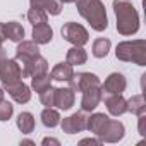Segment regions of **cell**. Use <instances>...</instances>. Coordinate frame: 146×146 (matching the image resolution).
<instances>
[{
  "label": "cell",
  "instance_id": "obj_1",
  "mask_svg": "<svg viewBox=\"0 0 146 146\" xmlns=\"http://www.w3.org/2000/svg\"><path fill=\"white\" fill-rule=\"evenodd\" d=\"M113 12L117 17V31L131 36L139 29V14L131 0H113Z\"/></svg>",
  "mask_w": 146,
  "mask_h": 146
},
{
  "label": "cell",
  "instance_id": "obj_2",
  "mask_svg": "<svg viewBox=\"0 0 146 146\" xmlns=\"http://www.w3.org/2000/svg\"><path fill=\"white\" fill-rule=\"evenodd\" d=\"M79 14L90 23L95 31H105L108 28V19L102 0H74Z\"/></svg>",
  "mask_w": 146,
  "mask_h": 146
},
{
  "label": "cell",
  "instance_id": "obj_3",
  "mask_svg": "<svg viewBox=\"0 0 146 146\" xmlns=\"http://www.w3.org/2000/svg\"><path fill=\"white\" fill-rule=\"evenodd\" d=\"M115 55L119 60L132 62L137 65H146V41L144 40L122 41L117 45Z\"/></svg>",
  "mask_w": 146,
  "mask_h": 146
},
{
  "label": "cell",
  "instance_id": "obj_4",
  "mask_svg": "<svg viewBox=\"0 0 146 146\" xmlns=\"http://www.w3.org/2000/svg\"><path fill=\"white\" fill-rule=\"evenodd\" d=\"M40 55V48L35 41H24L21 40L17 48H16V60L21 62V74L23 78H29L31 76V64L33 60Z\"/></svg>",
  "mask_w": 146,
  "mask_h": 146
},
{
  "label": "cell",
  "instance_id": "obj_5",
  "mask_svg": "<svg viewBox=\"0 0 146 146\" xmlns=\"http://www.w3.org/2000/svg\"><path fill=\"white\" fill-rule=\"evenodd\" d=\"M23 74H21V65L17 64L16 58H0V79H2L4 86L14 84L17 81H21Z\"/></svg>",
  "mask_w": 146,
  "mask_h": 146
},
{
  "label": "cell",
  "instance_id": "obj_6",
  "mask_svg": "<svg viewBox=\"0 0 146 146\" xmlns=\"http://www.w3.org/2000/svg\"><path fill=\"white\" fill-rule=\"evenodd\" d=\"M62 38L76 46H83L88 43L90 35H88L84 26H81L78 23H67L62 26Z\"/></svg>",
  "mask_w": 146,
  "mask_h": 146
},
{
  "label": "cell",
  "instance_id": "obj_7",
  "mask_svg": "<svg viewBox=\"0 0 146 146\" xmlns=\"http://www.w3.org/2000/svg\"><path fill=\"white\" fill-rule=\"evenodd\" d=\"M125 134V129H124V124L119 122V120H113V119H107L105 125L102 127V131L96 134L100 137V141L103 143H117L124 137Z\"/></svg>",
  "mask_w": 146,
  "mask_h": 146
},
{
  "label": "cell",
  "instance_id": "obj_8",
  "mask_svg": "<svg viewBox=\"0 0 146 146\" xmlns=\"http://www.w3.org/2000/svg\"><path fill=\"white\" fill-rule=\"evenodd\" d=\"M69 88L72 91H84L91 86H100V79L96 74H93V72H79V74H74L72 76V79L69 81Z\"/></svg>",
  "mask_w": 146,
  "mask_h": 146
},
{
  "label": "cell",
  "instance_id": "obj_9",
  "mask_svg": "<svg viewBox=\"0 0 146 146\" xmlns=\"http://www.w3.org/2000/svg\"><path fill=\"white\" fill-rule=\"evenodd\" d=\"M125 86H127V81L124 78V74L120 72H113L110 74L105 83L102 84V96H107V95H115V93H124L125 91Z\"/></svg>",
  "mask_w": 146,
  "mask_h": 146
},
{
  "label": "cell",
  "instance_id": "obj_10",
  "mask_svg": "<svg viewBox=\"0 0 146 146\" xmlns=\"http://www.w3.org/2000/svg\"><path fill=\"white\" fill-rule=\"evenodd\" d=\"M86 122L88 117L84 115V112H78V113H72L70 117H65L62 120V131L67 134H76L86 129Z\"/></svg>",
  "mask_w": 146,
  "mask_h": 146
},
{
  "label": "cell",
  "instance_id": "obj_11",
  "mask_svg": "<svg viewBox=\"0 0 146 146\" xmlns=\"http://www.w3.org/2000/svg\"><path fill=\"white\" fill-rule=\"evenodd\" d=\"M102 102V90L100 86H91L83 91V100H81V108L83 112H93Z\"/></svg>",
  "mask_w": 146,
  "mask_h": 146
},
{
  "label": "cell",
  "instance_id": "obj_12",
  "mask_svg": "<svg viewBox=\"0 0 146 146\" xmlns=\"http://www.w3.org/2000/svg\"><path fill=\"white\" fill-rule=\"evenodd\" d=\"M74 91L70 88H55L53 90V107H58L60 110H69L74 105Z\"/></svg>",
  "mask_w": 146,
  "mask_h": 146
},
{
  "label": "cell",
  "instance_id": "obj_13",
  "mask_svg": "<svg viewBox=\"0 0 146 146\" xmlns=\"http://www.w3.org/2000/svg\"><path fill=\"white\" fill-rule=\"evenodd\" d=\"M102 100H105V105L108 108V112L115 117L122 115L127 112V100L122 96V93H115V95H107L102 96Z\"/></svg>",
  "mask_w": 146,
  "mask_h": 146
},
{
  "label": "cell",
  "instance_id": "obj_14",
  "mask_svg": "<svg viewBox=\"0 0 146 146\" xmlns=\"http://www.w3.org/2000/svg\"><path fill=\"white\" fill-rule=\"evenodd\" d=\"M5 90L9 91V95L12 96V100L17 102V103H28L29 98H31V90L23 81H17L14 84H9V86H5Z\"/></svg>",
  "mask_w": 146,
  "mask_h": 146
},
{
  "label": "cell",
  "instance_id": "obj_15",
  "mask_svg": "<svg viewBox=\"0 0 146 146\" xmlns=\"http://www.w3.org/2000/svg\"><path fill=\"white\" fill-rule=\"evenodd\" d=\"M53 36V29L50 28L48 23H40L33 26V41L36 45H46L52 41Z\"/></svg>",
  "mask_w": 146,
  "mask_h": 146
},
{
  "label": "cell",
  "instance_id": "obj_16",
  "mask_svg": "<svg viewBox=\"0 0 146 146\" xmlns=\"http://www.w3.org/2000/svg\"><path fill=\"white\" fill-rule=\"evenodd\" d=\"M29 4H31V9H40L52 16H58L62 11V4L58 0H29Z\"/></svg>",
  "mask_w": 146,
  "mask_h": 146
},
{
  "label": "cell",
  "instance_id": "obj_17",
  "mask_svg": "<svg viewBox=\"0 0 146 146\" xmlns=\"http://www.w3.org/2000/svg\"><path fill=\"white\" fill-rule=\"evenodd\" d=\"M50 76L55 81H65V83H69L72 79V76H74V69H72V65L69 62H60V64H57L52 69V74Z\"/></svg>",
  "mask_w": 146,
  "mask_h": 146
},
{
  "label": "cell",
  "instance_id": "obj_18",
  "mask_svg": "<svg viewBox=\"0 0 146 146\" xmlns=\"http://www.w3.org/2000/svg\"><path fill=\"white\" fill-rule=\"evenodd\" d=\"M4 38H9L11 41L19 43L24 38V28L19 23H16V21L4 23Z\"/></svg>",
  "mask_w": 146,
  "mask_h": 146
},
{
  "label": "cell",
  "instance_id": "obj_19",
  "mask_svg": "<svg viewBox=\"0 0 146 146\" xmlns=\"http://www.w3.org/2000/svg\"><path fill=\"white\" fill-rule=\"evenodd\" d=\"M88 60V53L83 46H72L69 52H67V57H65V62H69L70 65H83L86 64Z\"/></svg>",
  "mask_w": 146,
  "mask_h": 146
},
{
  "label": "cell",
  "instance_id": "obj_20",
  "mask_svg": "<svg viewBox=\"0 0 146 146\" xmlns=\"http://www.w3.org/2000/svg\"><path fill=\"white\" fill-rule=\"evenodd\" d=\"M31 86L40 95L41 91H45V90H48L52 86V76L48 74V72H43V74H35V76H31Z\"/></svg>",
  "mask_w": 146,
  "mask_h": 146
},
{
  "label": "cell",
  "instance_id": "obj_21",
  "mask_svg": "<svg viewBox=\"0 0 146 146\" xmlns=\"http://www.w3.org/2000/svg\"><path fill=\"white\" fill-rule=\"evenodd\" d=\"M41 122H43V125L45 127H55V125H58L60 124V115H58V112L55 110V108H52V107H46L43 112H41Z\"/></svg>",
  "mask_w": 146,
  "mask_h": 146
},
{
  "label": "cell",
  "instance_id": "obj_22",
  "mask_svg": "<svg viewBox=\"0 0 146 146\" xmlns=\"http://www.w3.org/2000/svg\"><path fill=\"white\" fill-rule=\"evenodd\" d=\"M17 127L24 134L33 132V129H35V117H33V113H29V112L19 113V117H17Z\"/></svg>",
  "mask_w": 146,
  "mask_h": 146
},
{
  "label": "cell",
  "instance_id": "obj_23",
  "mask_svg": "<svg viewBox=\"0 0 146 146\" xmlns=\"http://www.w3.org/2000/svg\"><path fill=\"white\" fill-rule=\"evenodd\" d=\"M127 112H132L134 115L146 113V103L143 95H134L131 100H127Z\"/></svg>",
  "mask_w": 146,
  "mask_h": 146
},
{
  "label": "cell",
  "instance_id": "obj_24",
  "mask_svg": "<svg viewBox=\"0 0 146 146\" xmlns=\"http://www.w3.org/2000/svg\"><path fill=\"white\" fill-rule=\"evenodd\" d=\"M110 46H112V43H110L108 38H98V40H95V43H93V55H95L96 58H103V57L108 55Z\"/></svg>",
  "mask_w": 146,
  "mask_h": 146
},
{
  "label": "cell",
  "instance_id": "obj_25",
  "mask_svg": "<svg viewBox=\"0 0 146 146\" xmlns=\"http://www.w3.org/2000/svg\"><path fill=\"white\" fill-rule=\"evenodd\" d=\"M43 72H48V62H46V58H43L41 55H38L33 60V64H31V76L43 74Z\"/></svg>",
  "mask_w": 146,
  "mask_h": 146
},
{
  "label": "cell",
  "instance_id": "obj_26",
  "mask_svg": "<svg viewBox=\"0 0 146 146\" xmlns=\"http://www.w3.org/2000/svg\"><path fill=\"white\" fill-rule=\"evenodd\" d=\"M28 19L29 23L35 26V24H40V23H48V16L45 11H40V9H29L28 12Z\"/></svg>",
  "mask_w": 146,
  "mask_h": 146
},
{
  "label": "cell",
  "instance_id": "obj_27",
  "mask_svg": "<svg viewBox=\"0 0 146 146\" xmlns=\"http://www.w3.org/2000/svg\"><path fill=\"white\" fill-rule=\"evenodd\" d=\"M12 113H14V105L11 102H7V100L0 102V120H2V122L9 120L12 117Z\"/></svg>",
  "mask_w": 146,
  "mask_h": 146
},
{
  "label": "cell",
  "instance_id": "obj_28",
  "mask_svg": "<svg viewBox=\"0 0 146 146\" xmlns=\"http://www.w3.org/2000/svg\"><path fill=\"white\" fill-rule=\"evenodd\" d=\"M53 90L55 88H48V90H45V91H41L40 93V102L45 105V107H53Z\"/></svg>",
  "mask_w": 146,
  "mask_h": 146
},
{
  "label": "cell",
  "instance_id": "obj_29",
  "mask_svg": "<svg viewBox=\"0 0 146 146\" xmlns=\"http://www.w3.org/2000/svg\"><path fill=\"white\" fill-rule=\"evenodd\" d=\"M4 23H0V58H4L5 57V50H4V46H2V43H4Z\"/></svg>",
  "mask_w": 146,
  "mask_h": 146
},
{
  "label": "cell",
  "instance_id": "obj_30",
  "mask_svg": "<svg viewBox=\"0 0 146 146\" xmlns=\"http://www.w3.org/2000/svg\"><path fill=\"white\" fill-rule=\"evenodd\" d=\"M137 117H139V134H141V136H146V129H144L146 113H141V115H137Z\"/></svg>",
  "mask_w": 146,
  "mask_h": 146
},
{
  "label": "cell",
  "instance_id": "obj_31",
  "mask_svg": "<svg viewBox=\"0 0 146 146\" xmlns=\"http://www.w3.org/2000/svg\"><path fill=\"white\" fill-rule=\"evenodd\" d=\"M41 144H45V146H46V144H55V146H58L60 141H58V139H53V137H45V139L41 141Z\"/></svg>",
  "mask_w": 146,
  "mask_h": 146
},
{
  "label": "cell",
  "instance_id": "obj_32",
  "mask_svg": "<svg viewBox=\"0 0 146 146\" xmlns=\"http://www.w3.org/2000/svg\"><path fill=\"white\" fill-rule=\"evenodd\" d=\"M102 144L100 139H93V137H86V139H81V144Z\"/></svg>",
  "mask_w": 146,
  "mask_h": 146
},
{
  "label": "cell",
  "instance_id": "obj_33",
  "mask_svg": "<svg viewBox=\"0 0 146 146\" xmlns=\"http://www.w3.org/2000/svg\"><path fill=\"white\" fill-rule=\"evenodd\" d=\"M21 144H35L31 139H24V141H21Z\"/></svg>",
  "mask_w": 146,
  "mask_h": 146
},
{
  "label": "cell",
  "instance_id": "obj_34",
  "mask_svg": "<svg viewBox=\"0 0 146 146\" xmlns=\"http://www.w3.org/2000/svg\"><path fill=\"white\" fill-rule=\"evenodd\" d=\"M60 4H70V2H74V0H58Z\"/></svg>",
  "mask_w": 146,
  "mask_h": 146
},
{
  "label": "cell",
  "instance_id": "obj_35",
  "mask_svg": "<svg viewBox=\"0 0 146 146\" xmlns=\"http://www.w3.org/2000/svg\"><path fill=\"white\" fill-rule=\"evenodd\" d=\"M2 100H4V90L0 88V102H2Z\"/></svg>",
  "mask_w": 146,
  "mask_h": 146
}]
</instances>
